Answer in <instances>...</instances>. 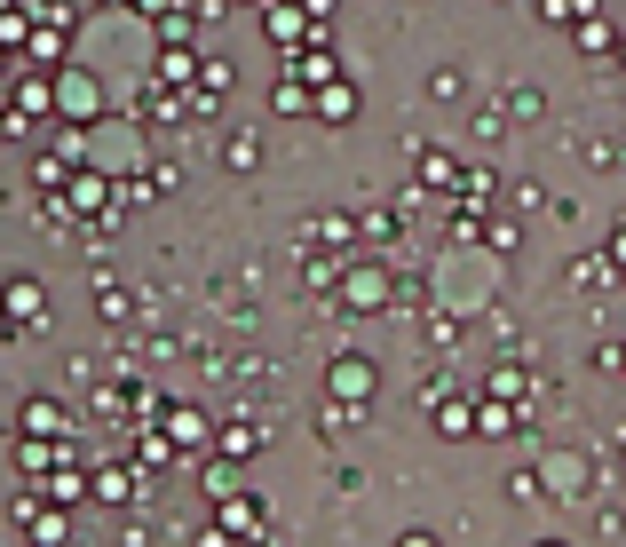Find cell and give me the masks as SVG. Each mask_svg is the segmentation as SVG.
<instances>
[{"instance_id": "obj_1", "label": "cell", "mask_w": 626, "mask_h": 547, "mask_svg": "<svg viewBox=\"0 0 626 547\" xmlns=\"http://www.w3.org/2000/svg\"><path fill=\"white\" fill-rule=\"evenodd\" d=\"M333 389H341V397H373V365L341 357V365H333Z\"/></svg>"}, {"instance_id": "obj_2", "label": "cell", "mask_w": 626, "mask_h": 547, "mask_svg": "<svg viewBox=\"0 0 626 547\" xmlns=\"http://www.w3.org/2000/svg\"><path fill=\"white\" fill-rule=\"evenodd\" d=\"M294 64H302V80H333V56H325V48H310V56H294Z\"/></svg>"}, {"instance_id": "obj_3", "label": "cell", "mask_w": 626, "mask_h": 547, "mask_svg": "<svg viewBox=\"0 0 626 547\" xmlns=\"http://www.w3.org/2000/svg\"><path fill=\"white\" fill-rule=\"evenodd\" d=\"M405 547H436V540H428V532H405Z\"/></svg>"}]
</instances>
